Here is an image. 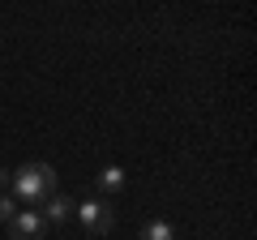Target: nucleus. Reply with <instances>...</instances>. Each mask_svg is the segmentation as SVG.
I'll return each instance as SVG.
<instances>
[{
	"label": "nucleus",
	"mask_w": 257,
	"mask_h": 240,
	"mask_svg": "<svg viewBox=\"0 0 257 240\" xmlns=\"http://www.w3.org/2000/svg\"><path fill=\"white\" fill-rule=\"evenodd\" d=\"M13 193L22 197L26 206H43L47 197L56 193V172L47 163H26L13 172Z\"/></svg>",
	"instance_id": "obj_1"
},
{
	"label": "nucleus",
	"mask_w": 257,
	"mask_h": 240,
	"mask_svg": "<svg viewBox=\"0 0 257 240\" xmlns=\"http://www.w3.org/2000/svg\"><path fill=\"white\" fill-rule=\"evenodd\" d=\"M43 214L39 210H18L9 219V240H43Z\"/></svg>",
	"instance_id": "obj_3"
},
{
	"label": "nucleus",
	"mask_w": 257,
	"mask_h": 240,
	"mask_svg": "<svg viewBox=\"0 0 257 240\" xmlns=\"http://www.w3.org/2000/svg\"><path fill=\"white\" fill-rule=\"evenodd\" d=\"M5 189H13V172L9 167H0V193H5Z\"/></svg>",
	"instance_id": "obj_8"
},
{
	"label": "nucleus",
	"mask_w": 257,
	"mask_h": 240,
	"mask_svg": "<svg viewBox=\"0 0 257 240\" xmlns=\"http://www.w3.org/2000/svg\"><path fill=\"white\" fill-rule=\"evenodd\" d=\"M77 214H82V223H86L90 236H107V231L116 227V210H111V202H103V197L82 202V206H77Z\"/></svg>",
	"instance_id": "obj_2"
},
{
	"label": "nucleus",
	"mask_w": 257,
	"mask_h": 240,
	"mask_svg": "<svg viewBox=\"0 0 257 240\" xmlns=\"http://www.w3.org/2000/svg\"><path fill=\"white\" fill-rule=\"evenodd\" d=\"M13 214H18V210H13V197H9V193H0V219L9 223Z\"/></svg>",
	"instance_id": "obj_7"
},
{
	"label": "nucleus",
	"mask_w": 257,
	"mask_h": 240,
	"mask_svg": "<svg viewBox=\"0 0 257 240\" xmlns=\"http://www.w3.org/2000/svg\"><path fill=\"white\" fill-rule=\"evenodd\" d=\"M73 210H77V202H73L69 193H52V197L43 202V223H64Z\"/></svg>",
	"instance_id": "obj_4"
},
{
	"label": "nucleus",
	"mask_w": 257,
	"mask_h": 240,
	"mask_svg": "<svg viewBox=\"0 0 257 240\" xmlns=\"http://www.w3.org/2000/svg\"><path fill=\"white\" fill-rule=\"evenodd\" d=\"M142 240H172V227L167 223H146L142 227Z\"/></svg>",
	"instance_id": "obj_6"
},
{
	"label": "nucleus",
	"mask_w": 257,
	"mask_h": 240,
	"mask_svg": "<svg viewBox=\"0 0 257 240\" xmlns=\"http://www.w3.org/2000/svg\"><path fill=\"white\" fill-rule=\"evenodd\" d=\"M99 189H103V193H120V189H124V172H120L116 163H107L99 172Z\"/></svg>",
	"instance_id": "obj_5"
}]
</instances>
